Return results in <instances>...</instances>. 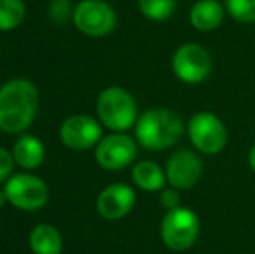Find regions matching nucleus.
Returning <instances> with one entry per match:
<instances>
[{
	"mask_svg": "<svg viewBox=\"0 0 255 254\" xmlns=\"http://www.w3.org/2000/svg\"><path fill=\"white\" fill-rule=\"evenodd\" d=\"M38 94L30 80L16 78L0 87V129L9 134L24 131L35 119Z\"/></svg>",
	"mask_w": 255,
	"mask_h": 254,
	"instance_id": "f257e3e1",
	"label": "nucleus"
},
{
	"mask_svg": "<svg viewBox=\"0 0 255 254\" xmlns=\"http://www.w3.org/2000/svg\"><path fill=\"white\" fill-rule=\"evenodd\" d=\"M184 120L168 108H149L135 122L139 145L151 152H161L174 146L184 134Z\"/></svg>",
	"mask_w": 255,
	"mask_h": 254,
	"instance_id": "f03ea898",
	"label": "nucleus"
},
{
	"mask_svg": "<svg viewBox=\"0 0 255 254\" xmlns=\"http://www.w3.org/2000/svg\"><path fill=\"white\" fill-rule=\"evenodd\" d=\"M163 244L170 251L184 253L196 244L200 237V218L191 207H175L167 211L160 225Z\"/></svg>",
	"mask_w": 255,
	"mask_h": 254,
	"instance_id": "7ed1b4c3",
	"label": "nucleus"
},
{
	"mask_svg": "<svg viewBox=\"0 0 255 254\" xmlns=\"http://www.w3.org/2000/svg\"><path fill=\"white\" fill-rule=\"evenodd\" d=\"M98 115L108 129L124 132L137 122V103L125 89L108 87L99 94Z\"/></svg>",
	"mask_w": 255,
	"mask_h": 254,
	"instance_id": "20e7f679",
	"label": "nucleus"
},
{
	"mask_svg": "<svg viewBox=\"0 0 255 254\" xmlns=\"http://www.w3.org/2000/svg\"><path fill=\"white\" fill-rule=\"evenodd\" d=\"M188 138L193 148L203 155H217L228 145L226 124L212 112H196L188 120Z\"/></svg>",
	"mask_w": 255,
	"mask_h": 254,
	"instance_id": "39448f33",
	"label": "nucleus"
},
{
	"mask_svg": "<svg viewBox=\"0 0 255 254\" xmlns=\"http://www.w3.org/2000/svg\"><path fill=\"white\" fill-rule=\"evenodd\" d=\"M172 71L182 84H202L212 73L210 52L196 42H186L179 45L172 56Z\"/></svg>",
	"mask_w": 255,
	"mask_h": 254,
	"instance_id": "423d86ee",
	"label": "nucleus"
},
{
	"mask_svg": "<svg viewBox=\"0 0 255 254\" xmlns=\"http://www.w3.org/2000/svg\"><path fill=\"white\" fill-rule=\"evenodd\" d=\"M73 23L89 37H104L117 26V14L103 0H82L73 12Z\"/></svg>",
	"mask_w": 255,
	"mask_h": 254,
	"instance_id": "0eeeda50",
	"label": "nucleus"
},
{
	"mask_svg": "<svg viewBox=\"0 0 255 254\" xmlns=\"http://www.w3.org/2000/svg\"><path fill=\"white\" fill-rule=\"evenodd\" d=\"M7 200L14 207L23 211H35L45 206L49 199V188L40 178L31 174H16L7 180L5 188Z\"/></svg>",
	"mask_w": 255,
	"mask_h": 254,
	"instance_id": "6e6552de",
	"label": "nucleus"
},
{
	"mask_svg": "<svg viewBox=\"0 0 255 254\" xmlns=\"http://www.w3.org/2000/svg\"><path fill=\"white\" fill-rule=\"evenodd\" d=\"M137 155V145L127 134H111L103 138L96 148V160L103 169L108 171H120L125 169L134 162Z\"/></svg>",
	"mask_w": 255,
	"mask_h": 254,
	"instance_id": "1a4fd4ad",
	"label": "nucleus"
},
{
	"mask_svg": "<svg viewBox=\"0 0 255 254\" xmlns=\"http://www.w3.org/2000/svg\"><path fill=\"white\" fill-rule=\"evenodd\" d=\"M165 174H167V181L172 188L189 190V188L198 185L203 174V162L191 150H177L167 160Z\"/></svg>",
	"mask_w": 255,
	"mask_h": 254,
	"instance_id": "9d476101",
	"label": "nucleus"
},
{
	"mask_svg": "<svg viewBox=\"0 0 255 254\" xmlns=\"http://www.w3.org/2000/svg\"><path fill=\"white\" fill-rule=\"evenodd\" d=\"M61 141L73 150H87L101 139V126L89 115L68 117L59 129Z\"/></svg>",
	"mask_w": 255,
	"mask_h": 254,
	"instance_id": "9b49d317",
	"label": "nucleus"
},
{
	"mask_svg": "<svg viewBox=\"0 0 255 254\" xmlns=\"http://www.w3.org/2000/svg\"><path fill=\"white\" fill-rule=\"evenodd\" d=\"M135 193L128 185L115 183L106 187L98 197V211L104 220H122L132 211Z\"/></svg>",
	"mask_w": 255,
	"mask_h": 254,
	"instance_id": "f8f14e48",
	"label": "nucleus"
},
{
	"mask_svg": "<svg viewBox=\"0 0 255 254\" xmlns=\"http://www.w3.org/2000/svg\"><path fill=\"white\" fill-rule=\"evenodd\" d=\"M226 16V7L219 0H196L189 9V23L195 30L208 33L217 30Z\"/></svg>",
	"mask_w": 255,
	"mask_h": 254,
	"instance_id": "ddd939ff",
	"label": "nucleus"
},
{
	"mask_svg": "<svg viewBox=\"0 0 255 254\" xmlns=\"http://www.w3.org/2000/svg\"><path fill=\"white\" fill-rule=\"evenodd\" d=\"M132 180L144 192H160L168 183L165 171L153 160L137 162L132 169Z\"/></svg>",
	"mask_w": 255,
	"mask_h": 254,
	"instance_id": "4468645a",
	"label": "nucleus"
},
{
	"mask_svg": "<svg viewBox=\"0 0 255 254\" xmlns=\"http://www.w3.org/2000/svg\"><path fill=\"white\" fill-rule=\"evenodd\" d=\"M12 155H14V160H16L21 167H24V169H33V167H38L42 164L45 150L38 138L24 134L23 138H19L16 141Z\"/></svg>",
	"mask_w": 255,
	"mask_h": 254,
	"instance_id": "2eb2a0df",
	"label": "nucleus"
},
{
	"mask_svg": "<svg viewBox=\"0 0 255 254\" xmlns=\"http://www.w3.org/2000/svg\"><path fill=\"white\" fill-rule=\"evenodd\" d=\"M30 246L35 254H61L63 241L52 225H38L30 235Z\"/></svg>",
	"mask_w": 255,
	"mask_h": 254,
	"instance_id": "dca6fc26",
	"label": "nucleus"
},
{
	"mask_svg": "<svg viewBox=\"0 0 255 254\" xmlns=\"http://www.w3.org/2000/svg\"><path fill=\"white\" fill-rule=\"evenodd\" d=\"M23 0H0V31H9L17 28L24 19Z\"/></svg>",
	"mask_w": 255,
	"mask_h": 254,
	"instance_id": "f3484780",
	"label": "nucleus"
},
{
	"mask_svg": "<svg viewBox=\"0 0 255 254\" xmlns=\"http://www.w3.org/2000/svg\"><path fill=\"white\" fill-rule=\"evenodd\" d=\"M137 3L142 16L148 17L149 21H156V23L170 19L175 12V5H177L175 0H137Z\"/></svg>",
	"mask_w": 255,
	"mask_h": 254,
	"instance_id": "a211bd4d",
	"label": "nucleus"
},
{
	"mask_svg": "<svg viewBox=\"0 0 255 254\" xmlns=\"http://www.w3.org/2000/svg\"><path fill=\"white\" fill-rule=\"evenodd\" d=\"M226 12L240 23H255V0H224Z\"/></svg>",
	"mask_w": 255,
	"mask_h": 254,
	"instance_id": "6ab92c4d",
	"label": "nucleus"
},
{
	"mask_svg": "<svg viewBox=\"0 0 255 254\" xmlns=\"http://www.w3.org/2000/svg\"><path fill=\"white\" fill-rule=\"evenodd\" d=\"M14 167V155L5 148H0V183L7 181Z\"/></svg>",
	"mask_w": 255,
	"mask_h": 254,
	"instance_id": "aec40b11",
	"label": "nucleus"
},
{
	"mask_svg": "<svg viewBox=\"0 0 255 254\" xmlns=\"http://www.w3.org/2000/svg\"><path fill=\"white\" fill-rule=\"evenodd\" d=\"M160 204L165 207L167 211L175 209V207H181V193L177 188H167V190L161 192L160 195Z\"/></svg>",
	"mask_w": 255,
	"mask_h": 254,
	"instance_id": "412c9836",
	"label": "nucleus"
},
{
	"mask_svg": "<svg viewBox=\"0 0 255 254\" xmlns=\"http://www.w3.org/2000/svg\"><path fill=\"white\" fill-rule=\"evenodd\" d=\"M51 16L54 21L63 23L70 16V0H54L51 5Z\"/></svg>",
	"mask_w": 255,
	"mask_h": 254,
	"instance_id": "4be33fe9",
	"label": "nucleus"
},
{
	"mask_svg": "<svg viewBox=\"0 0 255 254\" xmlns=\"http://www.w3.org/2000/svg\"><path fill=\"white\" fill-rule=\"evenodd\" d=\"M249 166H250V169L255 173V145L250 148V152H249Z\"/></svg>",
	"mask_w": 255,
	"mask_h": 254,
	"instance_id": "5701e85b",
	"label": "nucleus"
},
{
	"mask_svg": "<svg viewBox=\"0 0 255 254\" xmlns=\"http://www.w3.org/2000/svg\"><path fill=\"white\" fill-rule=\"evenodd\" d=\"M5 202H9V200H7L5 192H2V190H0V207H3V206H5Z\"/></svg>",
	"mask_w": 255,
	"mask_h": 254,
	"instance_id": "b1692460",
	"label": "nucleus"
}]
</instances>
